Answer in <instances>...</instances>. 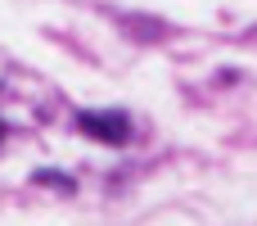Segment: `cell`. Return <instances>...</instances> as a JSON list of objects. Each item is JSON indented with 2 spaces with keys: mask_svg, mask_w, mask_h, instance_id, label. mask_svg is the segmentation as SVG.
I'll return each mask as SVG.
<instances>
[{
  "mask_svg": "<svg viewBox=\"0 0 257 226\" xmlns=\"http://www.w3.org/2000/svg\"><path fill=\"white\" fill-rule=\"evenodd\" d=\"M77 131L99 140V145H126L131 140V118L122 109H81L77 113Z\"/></svg>",
  "mask_w": 257,
  "mask_h": 226,
  "instance_id": "6da1fadb",
  "label": "cell"
},
{
  "mask_svg": "<svg viewBox=\"0 0 257 226\" xmlns=\"http://www.w3.org/2000/svg\"><path fill=\"white\" fill-rule=\"evenodd\" d=\"M5 136H9V127H5V122H0V140H5Z\"/></svg>",
  "mask_w": 257,
  "mask_h": 226,
  "instance_id": "3957f363",
  "label": "cell"
},
{
  "mask_svg": "<svg viewBox=\"0 0 257 226\" xmlns=\"http://www.w3.org/2000/svg\"><path fill=\"white\" fill-rule=\"evenodd\" d=\"M36 186H54V190H63V195H72L77 186H72V177H63V172H36L32 177Z\"/></svg>",
  "mask_w": 257,
  "mask_h": 226,
  "instance_id": "7a4b0ae2",
  "label": "cell"
}]
</instances>
